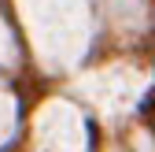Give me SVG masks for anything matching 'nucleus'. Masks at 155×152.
<instances>
[{
  "instance_id": "1",
  "label": "nucleus",
  "mask_w": 155,
  "mask_h": 152,
  "mask_svg": "<svg viewBox=\"0 0 155 152\" xmlns=\"http://www.w3.org/2000/svg\"><path fill=\"white\" fill-rule=\"evenodd\" d=\"M45 71H70L92 41V0H15Z\"/></svg>"
},
{
  "instance_id": "2",
  "label": "nucleus",
  "mask_w": 155,
  "mask_h": 152,
  "mask_svg": "<svg viewBox=\"0 0 155 152\" xmlns=\"http://www.w3.org/2000/svg\"><path fill=\"white\" fill-rule=\"evenodd\" d=\"M151 78L148 71L129 63V60H114L104 67H92L89 74L78 78V93L89 100V108L96 111L100 119L114 123V119H126L133 108L144 100Z\"/></svg>"
},
{
  "instance_id": "3",
  "label": "nucleus",
  "mask_w": 155,
  "mask_h": 152,
  "mask_svg": "<svg viewBox=\"0 0 155 152\" xmlns=\"http://www.w3.org/2000/svg\"><path fill=\"white\" fill-rule=\"evenodd\" d=\"M89 145V130L81 108L52 97L37 108L33 115V152H85Z\"/></svg>"
},
{
  "instance_id": "4",
  "label": "nucleus",
  "mask_w": 155,
  "mask_h": 152,
  "mask_svg": "<svg viewBox=\"0 0 155 152\" xmlns=\"http://www.w3.org/2000/svg\"><path fill=\"white\" fill-rule=\"evenodd\" d=\"M107 15H111V26L122 33H137L148 22L144 0H107Z\"/></svg>"
},
{
  "instance_id": "5",
  "label": "nucleus",
  "mask_w": 155,
  "mask_h": 152,
  "mask_svg": "<svg viewBox=\"0 0 155 152\" xmlns=\"http://www.w3.org/2000/svg\"><path fill=\"white\" fill-rule=\"evenodd\" d=\"M15 134V100L0 89V145Z\"/></svg>"
},
{
  "instance_id": "6",
  "label": "nucleus",
  "mask_w": 155,
  "mask_h": 152,
  "mask_svg": "<svg viewBox=\"0 0 155 152\" xmlns=\"http://www.w3.org/2000/svg\"><path fill=\"white\" fill-rule=\"evenodd\" d=\"M15 60V41H11V30L4 26V19H0V67H8Z\"/></svg>"
}]
</instances>
